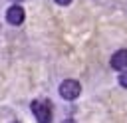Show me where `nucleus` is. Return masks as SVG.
I'll use <instances>...</instances> for the list:
<instances>
[{"label": "nucleus", "instance_id": "nucleus-1", "mask_svg": "<svg viewBox=\"0 0 127 123\" xmlns=\"http://www.w3.org/2000/svg\"><path fill=\"white\" fill-rule=\"evenodd\" d=\"M32 111H34L38 123H52V109L46 101H42V99L32 101Z\"/></svg>", "mask_w": 127, "mask_h": 123}, {"label": "nucleus", "instance_id": "nucleus-2", "mask_svg": "<svg viewBox=\"0 0 127 123\" xmlns=\"http://www.w3.org/2000/svg\"><path fill=\"white\" fill-rule=\"evenodd\" d=\"M79 93H81V87H79V83H77L75 79H65V81L60 83V95H62L64 99L71 101V99H75Z\"/></svg>", "mask_w": 127, "mask_h": 123}, {"label": "nucleus", "instance_id": "nucleus-3", "mask_svg": "<svg viewBox=\"0 0 127 123\" xmlns=\"http://www.w3.org/2000/svg\"><path fill=\"white\" fill-rule=\"evenodd\" d=\"M24 18H26V14H24V8H22L20 4H14V6H10V8L6 10V20H8L12 26H20V24L24 22Z\"/></svg>", "mask_w": 127, "mask_h": 123}, {"label": "nucleus", "instance_id": "nucleus-4", "mask_svg": "<svg viewBox=\"0 0 127 123\" xmlns=\"http://www.w3.org/2000/svg\"><path fill=\"white\" fill-rule=\"evenodd\" d=\"M111 67L113 69H127V50H119V52H115L113 56H111Z\"/></svg>", "mask_w": 127, "mask_h": 123}, {"label": "nucleus", "instance_id": "nucleus-5", "mask_svg": "<svg viewBox=\"0 0 127 123\" xmlns=\"http://www.w3.org/2000/svg\"><path fill=\"white\" fill-rule=\"evenodd\" d=\"M119 83H121V85H123V87L127 89V69H125V71H123V73L119 75Z\"/></svg>", "mask_w": 127, "mask_h": 123}, {"label": "nucleus", "instance_id": "nucleus-6", "mask_svg": "<svg viewBox=\"0 0 127 123\" xmlns=\"http://www.w3.org/2000/svg\"><path fill=\"white\" fill-rule=\"evenodd\" d=\"M56 4H60V6H67V4H71V0H54Z\"/></svg>", "mask_w": 127, "mask_h": 123}, {"label": "nucleus", "instance_id": "nucleus-7", "mask_svg": "<svg viewBox=\"0 0 127 123\" xmlns=\"http://www.w3.org/2000/svg\"><path fill=\"white\" fill-rule=\"evenodd\" d=\"M64 123H75V121H73V119H65Z\"/></svg>", "mask_w": 127, "mask_h": 123}, {"label": "nucleus", "instance_id": "nucleus-8", "mask_svg": "<svg viewBox=\"0 0 127 123\" xmlns=\"http://www.w3.org/2000/svg\"><path fill=\"white\" fill-rule=\"evenodd\" d=\"M12 2H16V4H18V2H22V0H12Z\"/></svg>", "mask_w": 127, "mask_h": 123}, {"label": "nucleus", "instance_id": "nucleus-9", "mask_svg": "<svg viewBox=\"0 0 127 123\" xmlns=\"http://www.w3.org/2000/svg\"><path fill=\"white\" fill-rule=\"evenodd\" d=\"M14 123H16V121H14Z\"/></svg>", "mask_w": 127, "mask_h": 123}]
</instances>
